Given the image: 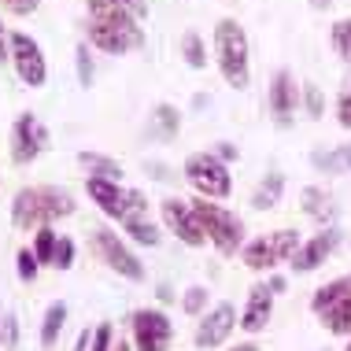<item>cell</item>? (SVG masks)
<instances>
[{"instance_id": "6da1fadb", "label": "cell", "mask_w": 351, "mask_h": 351, "mask_svg": "<svg viewBox=\"0 0 351 351\" xmlns=\"http://www.w3.org/2000/svg\"><path fill=\"white\" fill-rule=\"evenodd\" d=\"M85 193H89V200L100 207L108 218H115V222L126 230V237L134 244H145V248H156L159 241H163V233H159L156 218L148 215V200L145 193H137V189H126L122 182H104V178H85Z\"/></svg>"}, {"instance_id": "7a4b0ae2", "label": "cell", "mask_w": 351, "mask_h": 351, "mask_svg": "<svg viewBox=\"0 0 351 351\" xmlns=\"http://www.w3.org/2000/svg\"><path fill=\"white\" fill-rule=\"evenodd\" d=\"M74 196L60 185H26L15 193L12 200V226L23 233H37L45 226H52L56 218H71L74 215Z\"/></svg>"}, {"instance_id": "3957f363", "label": "cell", "mask_w": 351, "mask_h": 351, "mask_svg": "<svg viewBox=\"0 0 351 351\" xmlns=\"http://www.w3.org/2000/svg\"><path fill=\"white\" fill-rule=\"evenodd\" d=\"M211 52H215V67L222 74V82L230 89H248L252 85V41L237 19H218L211 30Z\"/></svg>"}, {"instance_id": "277c9868", "label": "cell", "mask_w": 351, "mask_h": 351, "mask_svg": "<svg viewBox=\"0 0 351 351\" xmlns=\"http://www.w3.org/2000/svg\"><path fill=\"white\" fill-rule=\"evenodd\" d=\"M193 204V211H196V218H200V230H204V237H207V244L218 252V255H237L244 248V218L237 215V211H230V207H222V204H215V200H189Z\"/></svg>"}, {"instance_id": "5b68a950", "label": "cell", "mask_w": 351, "mask_h": 351, "mask_svg": "<svg viewBox=\"0 0 351 351\" xmlns=\"http://www.w3.org/2000/svg\"><path fill=\"white\" fill-rule=\"evenodd\" d=\"M182 174L200 200H230L233 193L230 163H222L215 152H189L182 163Z\"/></svg>"}, {"instance_id": "8992f818", "label": "cell", "mask_w": 351, "mask_h": 351, "mask_svg": "<svg viewBox=\"0 0 351 351\" xmlns=\"http://www.w3.org/2000/svg\"><path fill=\"white\" fill-rule=\"evenodd\" d=\"M300 248V233L296 230H270L255 241H244L241 248V263L255 274L278 270L281 263H292V255Z\"/></svg>"}, {"instance_id": "52a82bcc", "label": "cell", "mask_w": 351, "mask_h": 351, "mask_svg": "<svg viewBox=\"0 0 351 351\" xmlns=\"http://www.w3.org/2000/svg\"><path fill=\"white\" fill-rule=\"evenodd\" d=\"M93 252H97V259L111 274H119V278H126V281H145V263L137 259L134 248H130L115 230H108V226L93 230Z\"/></svg>"}, {"instance_id": "ba28073f", "label": "cell", "mask_w": 351, "mask_h": 351, "mask_svg": "<svg viewBox=\"0 0 351 351\" xmlns=\"http://www.w3.org/2000/svg\"><path fill=\"white\" fill-rule=\"evenodd\" d=\"M8 56H12V67H15V74H19V82H23V85L41 89V85L49 82L45 52H41V45H37L30 34H23V30L8 34Z\"/></svg>"}, {"instance_id": "9c48e42d", "label": "cell", "mask_w": 351, "mask_h": 351, "mask_svg": "<svg viewBox=\"0 0 351 351\" xmlns=\"http://www.w3.org/2000/svg\"><path fill=\"white\" fill-rule=\"evenodd\" d=\"M130 333H134V351H170L174 322L159 307H141L130 315Z\"/></svg>"}, {"instance_id": "30bf717a", "label": "cell", "mask_w": 351, "mask_h": 351, "mask_svg": "<svg viewBox=\"0 0 351 351\" xmlns=\"http://www.w3.org/2000/svg\"><path fill=\"white\" fill-rule=\"evenodd\" d=\"M49 148V126L34 115V111H23L12 122V163L15 167H30L34 159L45 156Z\"/></svg>"}, {"instance_id": "8fae6325", "label": "cell", "mask_w": 351, "mask_h": 351, "mask_svg": "<svg viewBox=\"0 0 351 351\" xmlns=\"http://www.w3.org/2000/svg\"><path fill=\"white\" fill-rule=\"evenodd\" d=\"M159 222H163L167 230L185 244V248H204V244H207L193 204L182 200V196H167V200H159Z\"/></svg>"}, {"instance_id": "7c38bea8", "label": "cell", "mask_w": 351, "mask_h": 351, "mask_svg": "<svg viewBox=\"0 0 351 351\" xmlns=\"http://www.w3.org/2000/svg\"><path fill=\"white\" fill-rule=\"evenodd\" d=\"M267 104H270V115L274 122L285 130V126H292V115L300 111V82H296V74L292 71H274V78H270V89H267Z\"/></svg>"}, {"instance_id": "4fadbf2b", "label": "cell", "mask_w": 351, "mask_h": 351, "mask_svg": "<svg viewBox=\"0 0 351 351\" xmlns=\"http://www.w3.org/2000/svg\"><path fill=\"white\" fill-rule=\"evenodd\" d=\"M233 326H237V307L233 303H215L211 311L200 315V326H196V337H193L196 348H204V351L222 348L226 340H230Z\"/></svg>"}, {"instance_id": "5bb4252c", "label": "cell", "mask_w": 351, "mask_h": 351, "mask_svg": "<svg viewBox=\"0 0 351 351\" xmlns=\"http://www.w3.org/2000/svg\"><path fill=\"white\" fill-rule=\"evenodd\" d=\"M337 244H340V230L337 226H322L311 241H300L296 255H292V270L296 274H315L322 263L337 252Z\"/></svg>"}, {"instance_id": "9a60e30c", "label": "cell", "mask_w": 351, "mask_h": 351, "mask_svg": "<svg viewBox=\"0 0 351 351\" xmlns=\"http://www.w3.org/2000/svg\"><path fill=\"white\" fill-rule=\"evenodd\" d=\"M274 315V292L267 285H252L248 289V300H244V311H241V322L237 326L244 329V333H263L267 329V322Z\"/></svg>"}, {"instance_id": "2e32d148", "label": "cell", "mask_w": 351, "mask_h": 351, "mask_svg": "<svg viewBox=\"0 0 351 351\" xmlns=\"http://www.w3.org/2000/svg\"><path fill=\"white\" fill-rule=\"evenodd\" d=\"M148 134L159 137V141H174L182 134V111L174 104H156L148 115Z\"/></svg>"}, {"instance_id": "e0dca14e", "label": "cell", "mask_w": 351, "mask_h": 351, "mask_svg": "<svg viewBox=\"0 0 351 351\" xmlns=\"http://www.w3.org/2000/svg\"><path fill=\"white\" fill-rule=\"evenodd\" d=\"M300 200H303V215L307 218H315V222H322V226H333V215H337V207H333V196L326 193L322 185H307L300 193Z\"/></svg>"}, {"instance_id": "ac0fdd59", "label": "cell", "mask_w": 351, "mask_h": 351, "mask_svg": "<svg viewBox=\"0 0 351 351\" xmlns=\"http://www.w3.org/2000/svg\"><path fill=\"white\" fill-rule=\"evenodd\" d=\"M78 167L85 170V178H104V182H122V163L100 152H78Z\"/></svg>"}, {"instance_id": "d6986e66", "label": "cell", "mask_w": 351, "mask_h": 351, "mask_svg": "<svg viewBox=\"0 0 351 351\" xmlns=\"http://www.w3.org/2000/svg\"><path fill=\"white\" fill-rule=\"evenodd\" d=\"M285 196V174H278V170H270L267 178H263L259 185H255L252 193V207L255 211H270V207H278Z\"/></svg>"}, {"instance_id": "ffe728a7", "label": "cell", "mask_w": 351, "mask_h": 351, "mask_svg": "<svg viewBox=\"0 0 351 351\" xmlns=\"http://www.w3.org/2000/svg\"><path fill=\"white\" fill-rule=\"evenodd\" d=\"M67 326V303L56 300L45 307V318H41V348H56L60 344V333Z\"/></svg>"}, {"instance_id": "44dd1931", "label": "cell", "mask_w": 351, "mask_h": 351, "mask_svg": "<svg viewBox=\"0 0 351 351\" xmlns=\"http://www.w3.org/2000/svg\"><path fill=\"white\" fill-rule=\"evenodd\" d=\"M318 318H322V326H326L333 337H351V296L337 300L333 307H326Z\"/></svg>"}, {"instance_id": "7402d4cb", "label": "cell", "mask_w": 351, "mask_h": 351, "mask_svg": "<svg viewBox=\"0 0 351 351\" xmlns=\"http://www.w3.org/2000/svg\"><path fill=\"white\" fill-rule=\"evenodd\" d=\"M344 296H351V278H337V281L322 285L315 296H311V311H315V315H322L326 307H333V303L344 300Z\"/></svg>"}, {"instance_id": "603a6c76", "label": "cell", "mask_w": 351, "mask_h": 351, "mask_svg": "<svg viewBox=\"0 0 351 351\" xmlns=\"http://www.w3.org/2000/svg\"><path fill=\"white\" fill-rule=\"evenodd\" d=\"M178 52H182V60H185L193 71H204V67H207V45H204V37L196 34V30H185V34H182Z\"/></svg>"}, {"instance_id": "cb8c5ba5", "label": "cell", "mask_w": 351, "mask_h": 351, "mask_svg": "<svg viewBox=\"0 0 351 351\" xmlns=\"http://www.w3.org/2000/svg\"><path fill=\"white\" fill-rule=\"evenodd\" d=\"M329 45H333V52L340 56L344 63H351V15L337 19L333 30H329Z\"/></svg>"}, {"instance_id": "d4e9b609", "label": "cell", "mask_w": 351, "mask_h": 351, "mask_svg": "<svg viewBox=\"0 0 351 351\" xmlns=\"http://www.w3.org/2000/svg\"><path fill=\"white\" fill-rule=\"evenodd\" d=\"M56 241H60V233L52 230V226H45V230H37L34 237V255H37V263H45V267H52V255H56Z\"/></svg>"}, {"instance_id": "484cf974", "label": "cell", "mask_w": 351, "mask_h": 351, "mask_svg": "<svg viewBox=\"0 0 351 351\" xmlns=\"http://www.w3.org/2000/svg\"><path fill=\"white\" fill-rule=\"evenodd\" d=\"M300 104L307 108L311 119H322V111H326V100H322V89L315 82H303L300 85Z\"/></svg>"}, {"instance_id": "4316f807", "label": "cell", "mask_w": 351, "mask_h": 351, "mask_svg": "<svg viewBox=\"0 0 351 351\" xmlns=\"http://www.w3.org/2000/svg\"><path fill=\"white\" fill-rule=\"evenodd\" d=\"M182 311H185V315H193V318L204 315V311H207V289H204V285H193V289H185Z\"/></svg>"}, {"instance_id": "83f0119b", "label": "cell", "mask_w": 351, "mask_h": 351, "mask_svg": "<svg viewBox=\"0 0 351 351\" xmlns=\"http://www.w3.org/2000/svg\"><path fill=\"white\" fill-rule=\"evenodd\" d=\"M15 270H19V281H34L37 270H41V263H37V255L30 248H19L15 255Z\"/></svg>"}, {"instance_id": "f1b7e54d", "label": "cell", "mask_w": 351, "mask_h": 351, "mask_svg": "<svg viewBox=\"0 0 351 351\" xmlns=\"http://www.w3.org/2000/svg\"><path fill=\"white\" fill-rule=\"evenodd\" d=\"M74 63H78V82L89 89L93 74H97V67H93V56H89V45H78V49H74Z\"/></svg>"}, {"instance_id": "f546056e", "label": "cell", "mask_w": 351, "mask_h": 351, "mask_svg": "<svg viewBox=\"0 0 351 351\" xmlns=\"http://www.w3.org/2000/svg\"><path fill=\"white\" fill-rule=\"evenodd\" d=\"M311 163H315L318 170H326V174H333V170L344 167V148H333V152H315V156H311Z\"/></svg>"}, {"instance_id": "4dcf8cb0", "label": "cell", "mask_w": 351, "mask_h": 351, "mask_svg": "<svg viewBox=\"0 0 351 351\" xmlns=\"http://www.w3.org/2000/svg\"><path fill=\"white\" fill-rule=\"evenodd\" d=\"M52 267H56V270H71V267H74V241H71V237H60V241H56Z\"/></svg>"}, {"instance_id": "1f68e13d", "label": "cell", "mask_w": 351, "mask_h": 351, "mask_svg": "<svg viewBox=\"0 0 351 351\" xmlns=\"http://www.w3.org/2000/svg\"><path fill=\"white\" fill-rule=\"evenodd\" d=\"M115 348V329L108 326V322H100L97 329H93V340H89V351H111Z\"/></svg>"}, {"instance_id": "d6a6232c", "label": "cell", "mask_w": 351, "mask_h": 351, "mask_svg": "<svg viewBox=\"0 0 351 351\" xmlns=\"http://www.w3.org/2000/svg\"><path fill=\"white\" fill-rule=\"evenodd\" d=\"M0 8H4L8 15H15V19H26V15H34L37 8H41V0H0Z\"/></svg>"}, {"instance_id": "836d02e7", "label": "cell", "mask_w": 351, "mask_h": 351, "mask_svg": "<svg viewBox=\"0 0 351 351\" xmlns=\"http://www.w3.org/2000/svg\"><path fill=\"white\" fill-rule=\"evenodd\" d=\"M337 122H340V130H351V85L337 97Z\"/></svg>"}, {"instance_id": "e575fe53", "label": "cell", "mask_w": 351, "mask_h": 351, "mask_svg": "<svg viewBox=\"0 0 351 351\" xmlns=\"http://www.w3.org/2000/svg\"><path fill=\"white\" fill-rule=\"evenodd\" d=\"M0 344H4V348H15V344H19V322H15V315L4 318V333H0Z\"/></svg>"}, {"instance_id": "d590c367", "label": "cell", "mask_w": 351, "mask_h": 351, "mask_svg": "<svg viewBox=\"0 0 351 351\" xmlns=\"http://www.w3.org/2000/svg\"><path fill=\"white\" fill-rule=\"evenodd\" d=\"M215 156L222 159V163H233V159H237V145H230V141H218Z\"/></svg>"}, {"instance_id": "8d00e7d4", "label": "cell", "mask_w": 351, "mask_h": 351, "mask_svg": "<svg viewBox=\"0 0 351 351\" xmlns=\"http://www.w3.org/2000/svg\"><path fill=\"white\" fill-rule=\"evenodd\" d=\"M122 8H130L137 19H148V0H119Z\"/></svg>"}, {"instance_id": "74e56055", "label": "cell", "mask_w": 351, "mask_h": 351, "mask_svg": "<svg viewBox=\"0 0 351 351\" xmlns=\"http://www.w3.org/2000/svg\"><path fill=\"white\" fill-rule=\"evenodd\" d=\"M4 63H12V56H8V30L0 26V67H4Z\"/></svg>"}, {"instance_id": "f35d334b", "label": "cell", "mask_w": 351, "mask_h": 351, "mask_svg": "<svg viewBox=\"0 0 351 351\" xmlns=\"http://www.w3.org/2000/svg\"><path fill=\"white\" fill-rule=\"evenodd\" d=\"M267 289L274 292V296H278V292H285V289H289V281H285V278H281V274H274V278L267 281Z\"/></svg>"}, {"instance_id": "ab89813d", "label": "cell", "mask_w": 351, "mask_h": 351, "mask_svg": "<svg viewBox=\"0 0 351 351\" xmlns=\"http://www.w3.org/2000/svg\"><path fill=\"white\" fill-rule=\"evenodd\" d=\"M89 340H93V333H89V329H82V333H78V344H74V351H89Z\"/></svg>"}, {"instance_id": "60d3db41", "label": "cell", "mask_w": 351, "mask_h": 351, "mask_svg": "<svg viewBox=\"0 0 351 351\" xmlns=\"http://www.w3.org/2000/svg\"><path fill=\"white\" fill-rule=\"evenodd\" d=\"M311 8H315V12H329V8H333V0H307Z\"/></svg>"}, {"instance_id": "b9f144b4", "label": "cell", "mask_w": 351, "mask_h": 351, "mask_svg": "<svg viewBox=\"0 0 351 351\" xmlns=\"http://www.w3.org/2000/svg\"><path fill=\"white\" fill-rule=\"evenodd\" d=\"M230 351H263L259 344H252V340H248V344H237V348H230Z\"/></svg>"}, {"instance_id": "7bdbcfd3", "label": "cell", "mask_w": 351, "mask_h": 351, "mask_svg": "<svg viewBox=\"0 0 351 351\" xmlns=\"http://www.w3.org/2000/svg\"><path fill=\"white\" fill-rule=\"evenodd\" d=\"M111 351H134V344H126V340H119V344L111 348Z\"/></svg>"}, {"instance_id": "ee69618b", "label": "cell", "mask_w": 351, "mask_h": 351, "mask_svg": "<svg viewBox=\"0 0 351 351\" xmlns=\"http://www.w3.org/2000/svg\"><path fill=\"white\" fill-rule=\"evenodd\" d=\"M344 167L351 170V145H344Z\"/></svg>"}, {"instance_id": "f6af8a7d", "label": "cell", "mask_w": 351, "mask_h": 351, "mask_svg": "<svg viewBox=\"0 0 351 351\" xmlns=\"http://www.w3.org/2000/svg\"><path fill=\"white\" fill-rule=\"evenodd\" d=\"M0 333H4V322H0ZM0 348H4V344H0Z\"/></svg>"}, {"instance_id": "bcb514c9", "label": "cell", "mask_w": 351, "mask_h": 351, "mask_svg": "<svg viewBox=\"0 0 351 351\" xmlns=\"http://www.w3.org/2000/svg\"><path fill=\"white\" fill-rule=\"evenodd\" d=\"M344 351H351V340H348V348H344Z\"/></svg>"}, {"instance_id": "7dc6e473", "label": "cell", "mask_w": 351, "mask_h": 351, "mask_svg": "<svg viewBox=\"0 0 351 351\" xmlns=\"http://www.w3.org/2000/svg\"><path fill=\"white\" fill-rule=\"evenodd\" d=\"M348 71H351V63H348Z\"/></svg>"}]
</instances>
